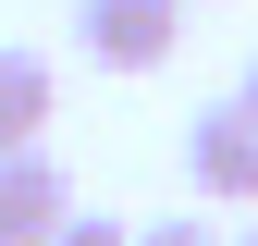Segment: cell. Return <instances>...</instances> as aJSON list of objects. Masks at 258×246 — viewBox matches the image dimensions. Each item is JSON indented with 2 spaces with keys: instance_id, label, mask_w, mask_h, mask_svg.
I'll return each mask as SVG.
<instances>
[{
  "instance_id": "obj_6",
  "label": "cell",
  "mask_w": 258,
  "mask_h": 246,
  "mask_svg": "<svg viewBox=\"0 0 258 246\" xmlns=\"http://www.w3.org/2000/svg\"><path fill=\"white\" fill-rule=\"evenodd\" d=\"M136 246H221L209 222H136Z\"/></svg>"
},
{
  "instance_id": "obj_8",
  "label": "cell",
  "mask_w": 258,
  "mask_h": 246,
  "mask_svg": "<svg viewBox=\"0 0 258 246\" xmlns=\"http://www.w3.org/2000/svg\"><path fill=\"white\" fill-rule=\"evenodd\" d=\"M234 246H258V234H234Z\"/></svg>"
},
{
  "instance_id": "obj_2",
  "label": "cell",
  "mask_w": 258,
  "mask_h": 246,
  "mask_svg": "<svg viewBox=\"0 0 258 246\" xmlns=\"http://www.w3.org/2000/svg\"><path fill=\"white\" fill-rule=\"evenodd\" d=\"M184 184L221 197V209H258V123L234 99H209L197 123H184Z\"/></svg>"
},
{
  "instance_id": "obj_4",
  "label": "cell",
  "mask_w": 258,
  "mask_h": 246,
  "mask_svg": "<svg viewBox=\"0 0 258 246\" xmlns=\"http://www.w3.org/2000/svg\"><path fill=\"white\" fill-rule=\"evenodd\" d=\"M49 111H61V74H49V49L0 37V148H49Z\"/></svg>"
},
{
  "instance_id": "obj_1",
  "label": "cell",
  "mask_w": 258,
  "mask_h": 246,
  "mask_svg": "<svg viewBox=\"0 0 258 246\" xmlns=\"http://www.w3.org/2000/svg\"><path fill=\"white\" fill-rule=\"evenodd\" d=\"M74 49L99 74H160L184 49V0H74Z\"/></svg>"
},
{
  "instance_id": "obj_7",
  "label": "cell",
  "mask_w": 258,
  "mask_h": 246,
  "mask_svg": "<svg viewBox=\"0 0 258 246\" xmlns=\"http://www.w3.org/2000/svg\"><path fill=\"white\" fill-rule=\"evenodd\" d=\"M234 111H246V123H258V61H246V86H234Z\"/></svg>"
},
{
  "instance_id": "obj_3",
  "label": "cell",
  "mask_w": 258,
  "mask_h": 246,
  "mask_svg": "<svg viewBox=\"0 0 258 246\" xmlns=\"http://www.w3.org/2000/svg\"><path fill=\"white\" fill-rule=\"evenodd\" d=\"M74 222V172L49 148H0V246H49Z\"/></svg>"
},
{
  "instance_id": "obj_5",
  "label": "cell",
  "mask_w": 258,
  "mask_h": 246,
  "mask_svg": "<svg viewBox=\"0 0 258 246\" xmlns=\"http://www.w3.org/2000/svg\"><path fill=\"white\" fill-rule=\"evenodd\" d=\"M49 246H136V222H86V209H74V222H61Z\"/></svg>"
}]
</instances>
